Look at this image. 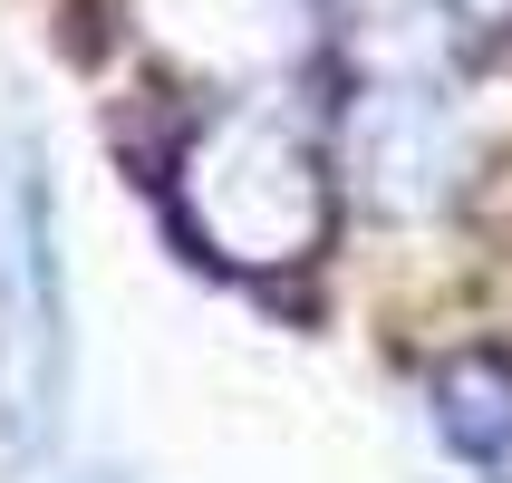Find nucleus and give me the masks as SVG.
Returning a JSON list of instances; mask_svg holds the SVG:
<instances>
[{
  "label": "nucleus",
  "instance_id": "nucleus-2",
  "mask_svg": "<svg viewBox=\"0 0 512 483\" xmlns=\"http://www.w3.org/2000/svg\"><path fill=\"white\" fill-rule=\"evenodd\" d=\"M435 435H445L474 474L512 483V368H493V358H455V368L435 377Z\"/></svg>",
  "mask_w": 512,
  "mask_h": 483
},
{
  "label": "nucleus",
  "instance_id": "nucleus-1",
  "mask_svg": "<svg viewBox=\"0 0 512 483\" xmlns=\"http://www.w3.org/2000/svg\"><path fill=\"white\" fill-rule=\"evenodd\" d=\"M0 426L10 445H39L58 426V252L49 194L29 155H10V252H0Z\"/></svg>",
  "mask_w": 512,
  "mask_h": 483
}]
</instances>
